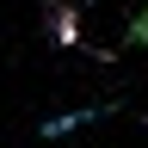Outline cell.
<instances>
[{"instance_id":"6da1fadb","label":"cell","mask_w":148,"mask_h":148,"mask_svg":"<svg viewBox=\"0 0 148 148\" xmlns=\"http://www.w3.org/2000/svg\"><path fill=\"white\" fill-rule=\"evenodd\" d=\"M49 25H56V43H80V12H74V0H56Z\"/></svg>"},{"instance_id":"7a4b0ae2","label":"cell","mask_w":148,"mask_h":148,"mask_svg":"<svg viewBox=\"0 0 148 148\" xmlns=\"http://www.w3.org/2000/svg\"><path fill=\"white\" fill-rule=\"evenodd\" d=\"M123 43H148V12L130 18V31H123Z\"/></svg>"}]
</instances>
